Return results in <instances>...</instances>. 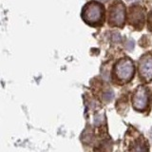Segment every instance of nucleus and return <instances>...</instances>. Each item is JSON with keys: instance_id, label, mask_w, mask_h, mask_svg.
<instances>
[{"instance_id": "1", "label": "nucleus", "mask_w": 152, "mask_h": 152, "mask_svg": "<svg viewBox=\"0 0 152 152\" xmlns=\"http://www.w3.org/2000/svg\"><path fill=\"white\" fill-rule=\"evenodd\" d=\"M83 20L91 27L102 26L106 20V10L102 3L98 1H89L82 10Z\"/></svg>"}, {"instance_id": "2", "label": "nucleus", "mask_w": 152, "mask_h": 152, "mask_svg": "<svg viewBox=\"0 0 152 152\" xmlns=\"http://www.w3.org/2000/svg\"><path fill=\"white\" fill-rule=\"evenodd\" d=\"M135 74V66L128 57L119 59L112 69V79L119 85H125L130 82Z\"/></svg>"}, {"instance_id": "3", "label": "nucleus", "mask_w": 152, "mask_h": 152, "mask_svg": "<svg viewBox=\"0 0 152 152\" xmlns=\"http://www.w3.org/2000/svg\"><path fill=\"white\" fill-rule=\"evenodd\" d=\"M126 5L121 0H115L108 8L107 23L110 27L124 28L126 24Z\"/></svg>"}, {"instance_id": "4", "label": "nucleus", "mask_w": 152, "mask_h": 152, "mask_svg": "<svg viewBox=\"0 0 152 152\" xmlns=\"http://www.w3.org/2000/svg\"><path fill=\"white\" fill-rule=\"evenodd\" d=\"M151 102V91L145 86H139L133 92L132 106L137 111L144 112L148 108Z\"/></svg>"}, {"instance_id": "5", "label": "nucleus", "mask_w": 152, "mask_h": 152, "mask_svg": "<svg viewBox=\"0 0 152 152\" xmlns=\"http://www.w3.org/2000/svg\"><path fill=\"white\" fill-rule=\"evenodd\" d=\"M145 12L146 9L142 5L133 4L129 7L127 14L128 24L137 31H141L145 24Z\"/></svg>"}, {"instance_id": "6", "label": "nucleus", "mask_w": 152, "mask_h": 152, "mask_svg": "<svg viewBox=\"0 0 152 152\" xmlns=\"http://www.w3.org/2000/svg\"><path fill=\"white\" fill-rule=\"evenodd\" d=\"M138 73L140 79L145 83L152 81V51L142 55L138 63Z\"/></svg>"}, {"instance_id": "7", "label": "nucleus", "mask_w": 152, "mask_h": 152, "mask_svg": "<svg viewBox=\"0 0 152 152\" xmlns=\"http://www.w3.org/2000/svg\"><path fill=\"white\" fill-rule=\"evenodd\" d=\"M128 152H148V144L141 134L136 132L135 136L129 137Z\"/></svg>"}, {"instance_id": "8", "label": "nucleus", "mask_w": 152, "mask_h": 152, "mask_svg": "<svg viewBox=\"0 0 152 152\" xmlns=\"http://www.w3.org/2000/svg\"><path fill=\"white\" fill-rule=\"evenodd\" d=\"M111 151V144L107 140H104L100 142L97 148H95V152H110Z\"/></svg>"}, {"instance_id": "9", "label": "nucleus", "mask_w": 152, "mask_h": 152, "mask_svg": "<svg viewBox=\"0 0 152 152\" xmlns=\"http://www.w3.org/2000/svg\"><path fill=\"white\" fill-rule=\"evenodd\" d=\"M112 98H113V92H112V90L109 89L108 91H107L106 93H104V101H106V102H109V101H111Z\"/></svg>"}, {"instance_id": "10", "label": "nucleus", "mask_w": 152, "mask_h": 152, "mask_svg": "<svg viewBox=\"0 0 152 152\" xmlns=\"http://www.w3.org/2000/svg\"><path fill=\"white\" fill-rule=\"evenodd\" d=\"M148 31L152 32V12H149L148 15Z\"/></svg>"}, {"instance_id": "11", "label": "nucleus", "mask_w": 152, "mask_h": 152, "mask_svg": "<svg viewBox=\"0 0 152 152\" xmlns=\"http://www.w3.org/2000/svg\"><path fill=\"white\" fill-rule=\"evenodd\" d=\"M151 137H152V131H151Z\"/></svg>"}]
</instances>
